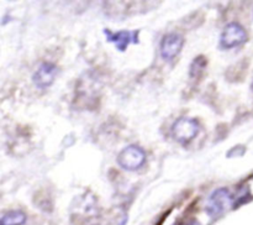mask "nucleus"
I'll return each instance as SVG.
<instances>
[{"instance_id": "nucleus-1", "label": "nucleus", "mask_w": 253, "mask_h": 225, "mask_svg": "<svg viewBox=\"0 0 253 225\" xmlns=\"http://www.w3.org/2000/svg\"><path fill=\"white\" fill-rule=\"evenodd\" d=\"M234 203V197L230 190L227 188H219V189L214 190L209 197L205 210L210 218L215 219V218L221 217L232 205L235 207Z\"/></svg>"}, {"instance_id": "nucleus-2", "label": "nucleus", "mask_w": 253, "mask_h": 225, "mask_svg": "<svg viewBox=\"0 0 253 225\" xmlns=\"http://www.w3.org/2000/svg\"><path fill=\"white\" fill-rule=\"evenodd\" d=\"M146 162V152L137 145H128L119 153L118 163L126 171H137Z\"/></svg>"}, {"instance_id": "nucleus-3", "label": "nucleus", "mask_w": 253, "mask_h": 225, "mask_svg": "<svg viewBox=\"0 0 253 225\" xmlns=\"http://www.w3.org/2000/svg\"><path fill=\"white\" fill-rule=\"evenodd\" d=\"M247 39H249V35H247V31L242 25L237 24V22H230L229 25L225 26L224 31L221 32L220 46L224 49L234 48V47L245 44Z\"/></svg>"}, {"instance_id": "nucleus-4", "label": "nucleus", "mask_w": 253, "mask_h": 225, "mask_svg": "<svg viewBox=\"0 0 253 225\" xmlns=\"http://www.w3.org/2000/svg\"><path fill=\"white\" fill-rule=\"evenodd\" d=\"M199 133V124L197 120L189 118H180L173 124V137L180 143H188Z\"/></svg>"}, {"instance_id": "nucleus-5", "label": "nucleus", "mask_w": 253, "mask_h": 225, "mask_svg": "<svg viewBox=\"0 0 253 225\" xmlns=\"http://www.w3.org/2000/svg\"><path fill=\"white\" fill-rule=\"evenodd\" d=\"M183 46H184V39L182 35L175 34V32L166 35L161 41V57L165 61H172L180 53Z\"/></svg>"}, {"instance_id": "nucleus-6", "label": "nucleus", "mask_w": 253, "mask_h": 225, "mask_svg": "<svg viewBox=\"0 0 253 225\" xmlns=\"http://www.w3.org/2000/svg\"><path fill=\"white\" fill-rule=\"evenodd\" d=\"M57 73H58V67L56 64L44 62V63L40 64L37 71L35 72L32 81H34V84L37 88L44 89L53 83L57 77Z\"/></svg>"}, {"instance_id": "nucleus-7", "label": "nucleus", "mask_w": 253, "mask_h": 225, "mask_svg": "<svg viewBox=\"0 0 253 225\" xmlns=\"http://www.w3.org/2000/svg\"><path fill=\"white\" fill-rule=\"evenodd\" d=\"M104 34H105L106 40L109 42H114L116 48L121 52L125 51L131 42H133V44H137L138 42V31L131 32L123 30V31L119 32H111L110 30L105 29L104 30Z\"/></svg>"}, {"instance_id": "nucleus-8", "label": "nucleus", "mask_w": 253, "mask_h": 225, "mask_svg": "<svg viewBox=\"0 0 253 225\" xmlns=\"http://www.w3.org/2000/svg\"><path fill=\"white\" fill-rule=\"evenodd\" d=\"M27 217L22 210H10L2 214L0 225H24Z\"/></svg>"}, {"instance_id": "nucleus-9", "label": "nucleus", "mask_w": 253, "mask_h": 225, "mask_svg": "<svg viewBox=\"0 0 253 225\" xmlns=\"http://www.w3.org/2000/svg\"><path fill=\"white\" fill-rule=\"evenodd\" d=\"M205 66H207V59H205V57L200 56L198 58H195L192 66H190V76H197L198 73H200L205 68Z\"/></svg>"}, {"instance_id": "nucleus-10", "label": "nucleus", "mask_w": 253, "mask_h": 225, "mask_svg": "<svg viewBox=\"0 0 253 225\" xmlns=\"http://www.w3.org/2000/svg\"><path fill=\"white\" fill-rule=\"evenodd\" d=\"M187 225H200V223L197 222V220H192V222L188 223Z\"/></svg>"}, {"instance_id": "nucleus-11", "label": "nucleus", "mask_w": 253, "mask_h": 225, "mask_svg": "<svg viewBox=\"0 0 253 225\" xmlns=\"http://www.w3.org/2000/svg\"><path fill=\"white\" fill-rule=\"evenodd\" d=\"M252 89H253V86H252Z\"/></svg>"}]
</instances>
